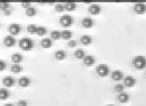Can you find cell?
<instances>
[{"label":"cell","instance_id":"cell-25","mask_svg":"<svg viewBox=\"0 0 146 106\" xmlns=\"http://www.w3.org/2000/svg\"><path fill=\"white\" fill-rule=\"evenodd\" d=\"M25 14H26V15L29 16V17H34L37 14V10H36L35 7L31 6V7L25 10Z\"/></svg>","mask_w":146,"mask_h":106},{"label":"cell","instance_id":"cell-9","mask_svg":"<svg viewBox=\"0 0 146 106\" xmlns=\"http://www.w3.org/2000/svg\"><path fill=\"white\" fill-rule=\"evenodd\" d=\"M100 12H101V7L97 4H92L90 7H89V12H90L92 15H98L100 14Z\"/></svg>","mask_w":146,"mask_h":106},{"label":"cell","instance_id":"cell-28","mask_svg":"<svg viewBox=\"0 0 146 106\" xmlns=\"http://www.w3.org/2000/svg\"><path fill=\"white\" fill-rule=\"evenodd\" d=\"M47 34V29L43 26H40L38 27V30H37V35L39 37H43Z\"/></svg>","mask_w":146,"mask_h":106},{"label":"cell","instance_id":"cell-12","mask_svg":"<svg viewBox=\"0 0 146 106\" xmlns=\"http://www.w3.org/2000/svg\"><path fill=\"white\" fill-rule=\"evenodd\" d=\"M18 82H19V86L25 88V87H28L31 85V79L28 77H22L19 79Z\"/></svg>","mask_w":146,"mask_h":106},{"label":"cell","instance_id":"cell-23","mask_svg":"<svg viewBox=\"0 0 146 106\" xmlns=\"http://www.w3.org/2000/svg\"><path fill=\"white\" fill-rule=\"evenodd\" d=\"M76 6L77 5H76V3H74V2H67L65 4V8L68 12H73L74 10H75Z\"/></svg>","mask_w":146,"mask_h":106},{"label":"cell","instance_id":"cell-10","mask_svg":"<svg viewBox=\"0 0 146 106\" xmlns=\"http://www.w3.org/2000/svg\"><path fill=\"white\" fill-rule=\"evenodd\" d=\"M2 83L3 85L5 86V87H11L15 85V79L11 77V76H7V77H5L3 79H2Z\"/></svg>","mask_w":146,"mask_h":106},{"label":"cell","instance_id":"cell-17","mask_svg":"<svg viewBox=\"0 0 146 106\" xmlns=\"http://www.w3.org/2000/svg\"><path fill=\"white\" fill-rule=\"evenodd\" d=\"M81 43L84 46H89L92 43V39L89 35H84L81 37Z\"/></svg>","mask_w":146,"mask_h":106},{"label":"cell","instance_id":"cell-2","mask_svg":"<svg viewBox=\"0 0 146 106\" xmlns=\"http://www.w3.org/2000/svg\"><path fill=\"white\" fill-rule=\"evenodd\" d=\"M133 64L136 70L142 71L146 68V57L143 55H137L133 60Z\"/></svg>","mask_w":146,"mask_h":106},{"label":"cell","instance_id":"cell-36","mask_svg":"<svg viewBox=\"0 0 146 106\" xmlns=\"http://www.w3.org/2000/svg\"><path fill=\"white\" fill-rule=\"evenodd\" d=\"M11 14H12V11H11L10 9H8V10H6V11H5V12H4V14H5V15H6V16L11 15Z\"/></svg>","mask_w":146,"mask_h":106},{"label":"cell","instance_id":"cell-30","mask_svg":"<svg viewBox=\"0 0 146 106\" xmlns=\"http://www.w3.org/2000/svg\"><path fill=\"white\" fill-rule=\"evenodd\" d=\"M55 9L58 12H63L66 8H65V5H62V4H56V6H55Z\"/></svg>","mask_w":146,"mask_h":106},{"label":"cell","instance_id":"cell-31","mask_svg":"<svg viewBox=\"0 0 146 106\" xmlns=\"http://www.w3.org/2000/svg\"><path fill=\"white\" fill-rule=\"evenodd\" d=\"M0 7H1V10L3 12H5L6 10L10 9V5L7 2H4V3H1V5H0Z\"/></svg>","mask_w":146,"mask_h":106},{"label":"cell","instance_id":"cell-1","mask_svg":"<svg viewBox=\"0 0 146 106\" xmlns=\"http://www.w3.org/2000/svg\"><path fill=\"white\" fill-rule=\"evenodd\" d=\"M19 46L23 51H31L34 47V42L30 37H23L19 41Z\"/></svg>","mask_w":146,"mask_h":106},{"label":"cell","instance_id":"cell-15","mask_svg":"<svg viewBox=\"0 0 146 106\" xmlns=\"http://www.w3.org/2000/svg\"><path fill=\"white\" fill-rule=\"evenodd\" d=\"M129 100H130V96L128 95L127 93L124 92V93H121V94H119V95H118V101L121 103H128Z\"/></svg>","mask_w":146,"mask_h":106},{"label":"cell","instance_id":"cell-19","mask_svg":"<svg viewBox=\"0 0 146 106\" xmlns=\"http://www.w3.org/2000/svg\"><path fill=\"white\" fill-rule=\"evenodd\" d=\"M74 56H75V58H77L79 60H84V57H85V52H84V49H82V48H78L77 50H75V52H74Z\"/></svg>","mask_w":146,"mask_h":106},{"label":"cell","instance_id":"cell-26","mask_svg":"<svg viewBox=\"0 0 146 106\" xmlns=\"http://www.w3.org/2000/svg\"><path fill=\"white\" fill-rule=\"evenodd\" d=\"M11 71L14 73H20L23 71V67L18 63H14L11 66Z\"/></svg>","mask_w":146,"mask_h":106},{"label":"cell","instance_id":"cell-29","mask_svg":"<svg viewBox=\"0 0 146 106\" xmlns=\"http://www.w3.org/2000/svg\"><path fill=\"white\" fill-rule=\"evenodd\" d=\"M125 86L124 84H120V83H118V84H117V85L115 86V91H116L117 93H118V94L124 93V92H125Z\"/></svg>","mask_w":146,"mask_h":106},{"label":"cell","instance_id":"cell-24","mask_svg":"<svg viewBox=\"0 0 146 106\" xmlns=\"http://www.w3.org/2000/svg\"><path fill=\"white\" fill-rule=\"evenodd\" d=\"M50 37L53 40H59L61 39V32L58 30H52L50 32Z\"/></svg>","mask_w":146,"mask_h":106},{"label":"cell","instance_id":"cell-16","mask_svg":"<svg viewBox=\"0 0 146 106\" xmlns=\"http://www.w3.org/2000/svg\"><path fill=\"white\" fill-rule=\"evenodd\" d=\"M66 57V53L64 50H58L55 52V58L58 61H63Z\"/></svg>","mask_w":146,"mask_h":106},{"label":"cell","instance_id":"cell-35","mask_svg":"<svg viewBox=\"0 0 146 106\" xmlns=\"http://www.w3.org/2000/svg\"><path fill=\"white\" fill-rule=\"evenodd\" d=\"M5 68H6V63H5V62H3V61H0V71H5Z\"/></svg>","mask_w":146,"mask_h":106},{"label":"cell","instance_id":"cell-11","mask_svg":"<svg viewBox=\"0 0 146 106\" xmlns=\"http://www.w3.org/2000/svg\"><path fill=\"white\" fill-rule=\"evenodd\" d=\"M93 24H94V22H93L92 19L90 18V17H85V18L82 19V27L85 28V29H91V28H92Z\"/></svg>","mask_w":146,"mask_h":106},{"label":"cell","instance_id":"cell-20","mask_svg":"<svg viewBox=\"0 0 146 106\" xmlns=\"http://www.w3.org/2000/svg\"><path fill=\"white\" fill-rule=\"evenodd\" d=\"M10 96V92L5 89V88H1L0 89V99L2 101H5L6 99H8Z\"/></svg>","mask_w":146,"mask_h":106},{"label":"cell","instance_id":"cell-22","mask_svg":"<svg viewBox=\"0 0 146 106\" xmlns=\"http://www.w3.org/2000/svg\"><path fill=\"white\" fill-rule=\"evenodd\" d=\"M12 61L15 62V63H20V62H22L23 61V56L21 54H14L12 55Z\"/></svg>","mask_w":146,"mask_h":106},{"label":"cell","instance_id":"cell-6","mask_svg":"<svg viewBox=\"0 0 146 106\" xmlns=\"http://www.w3.org/2000/svg\"><path fill=\"white\" fill-rule=\"evenodd\" d=\"M9 32L13 36L19 35L21 32V26L17 23H12L9 26Z\"/></svg>","mask_w":146,"mask_h":106},{"label":"cell","instance_id":"cell-38","mask_svg":"<svg viewBox=\"0 0 146 106\" xmlns=\"http://www.w3.org/2000/svg\"><path fill=\"white\" fill-rule=\"evenodd\" d=\"M107 106H116V105H113V104H110V105H107Z\"/></svg>","mask_w":146,"mask_h":106},{"label":"cell","instance_id":"cell-5","mask_svg":"<svg viewBox=\"0 0 146 106\" xmlns=\"http://www.w3.org/2000/svg\"><path fill=\"white\" fill-rule=\"evenodd\" d=\"M134 11L136 14H144L146 12V5L144 3H136L134 5Z\"/></svg>","mask_w":146,"mask_h":106},{"label":"cell","instance_id":"cell-37","mask_svg":"<svg viewBox=\"0 0 146 106\" xmlns=\"http://www.w3.org/2000/svg\"><path fill=\"white\" fill-rule=\"evenodd\" d=\"M4 106H15L13 103H6V104H5Z\"/></svg>","mask_w":146,"mask_h":106},{"label":"cell","instance_id":"cell-7","mask_svg":"<svg viewBox=\"0 0 146 106\" xmlns=\"http://www.w3.org/2000/svg\"><path fill=\"white\" fill-rule=\"evenodd\" d=\"M136 84V79L133 76H126L124 79V85L126 87H133Z\"/></svg>","mask_w":146,"mask_h":106},{"label":"cell","instance_id":"cell-33","mask_svg":"<svg viewBox=\"0 0 146 106\" xmlns=\"http://www.w3.org/2000/svg\"><path fill=\"white\" fill-rule=\"evenodd\" d=\"M17 105L18 106H28V102L26 100H19Z\"/></svg>","mask_w":146,"mask_h":106},{"label":"cell","instance_id":"cell-13","mask_svg":"<svg viewBox=\"0 0 146 106\" xmlns=\"http://www.w3.org/2000/svg\"><path fill=\"white\" fill-rule=\"evenodd\" d=\"M111 76H112V79L115 81H120L124 79V73L121 71L117 70V71H114L111 73Z\"/></svg>","mask_w":146,"mask_h":106},{"label":"cell","instance_id":"cell-21","mask_svg":"<svg viewBox=\"0 0 146 106\" xmlns=\"http://www.w3.org/2000/svg\"><path fill=\"white\" fill-rule=\"evenodd\" d=\"M73 36L72 31L70 30H63L61 31V39H64V40H70V39Z\"/></svg>","mask_w":146,"mask_h":106},{"label":"cell","instance_id":"cell-8","mask_svg":"<svg viewBox=\"0 0 146 106\" xmlns=\"http://www.w3.org/2000/svg\"><path fill=\"white\" fill-rule=\"evenodd\" d=\"M4 44L7 47H13L16 45V40L14 37L9 35V36H6L4 39Z\"/></svg>","mask_w":146,"mask_h":106},{"label":"cell","instance_id":"cell-4","mask_svg":"<svg viewBox=\"0 0 146 106\" xmlns=\"http://www.w3.org/2000/svg\"><path fill=\"white\" fill-rule=\"evenodd\" d=\"M96 72L101 78L107 77L110 74V68L107 64H99L96 68Z\"/></svg>","mask_w":146,"mask_h":106},{"label":"cell","instance_id":"cell-3","mask_svg":"<svg viewBox=\"0 0 146 106\" xmlns=\"http://www.w3.org/2000/svg\"><path fill=\"white\" fill-rule=\"evenodd\" d=\"M59 22L62 25L63 27L65 28H68L73 25L74 23V18L71 15H68V14H65L60 17L59 19Z\"/></svg>","mask_w":146,"mask_h":106},{"label":"cell","instance_id":"cell-27","mask_svg":"<svg viewBox=\"0 0 146 106\" xmlns=\"http://www.w3.org/2000/svg\"><path fill=\"white\" fill-rule=\"evenodd\" d=\"M37 30H38V27L35 24H30L27 27V31L31 34H37Z\"/></svg>","mask_w":146,"mask_h":106},{"label":"cell","instance_id":"cell-32","mask_svg":"<svg viewBox=\"0 0 146 106\" xmlns=\"http://www.w3.org/2000/svg\"><path fill=\"white\" fill-rule=\"evenodd\" d=\"M67 45L69 46V47L73 48V47L76 46V45H77V42H76V40H74V39H70V40L68 41Z\"/></svg>","mask_w":146,"mask_h":106},{"label":"cell","instance_id":"cell-34","mask_svg":"<svg viewBox=\"0 0 146 106\" xmlns=\"http://www.w3.org/2000/svg\"><path fill=\"white\" fill-rule=\"evenodd\" d=\"M22 6L25 10H26V9L31 7V2H23L22 3Z\"/></svg>","mask_w":146,"mask_h":106},{"label":"cell","instance_id":"cell-14","mask_svg":"<svg viewBox=\"0 0 146 106\" xmlns=\"http://www.w3.org/2000/svg\"><path fill=\"white\" fill-rule=\"evenodd\" d=\"M95 62H96V60H95L94 56H92V55H86L84 59V63L88 67H91V66L94 65Z\"/></svg>","mask_w":146,"mask_h":106},{"label":"cell","instance_id":"cell-18","mask_svg":"<svg viewBox=\"0 0 146 106\" xmlns=\"http://www.w3.org/2000/svg\"><path fill=\"white\" fill-rule=\"evenodd\" d=\"M53 45V42H52V39H43L40 42V46L45 48V49H48L52 46Z\"/></svg>","mask_w":146,"mask_h":106}]
</instances>
